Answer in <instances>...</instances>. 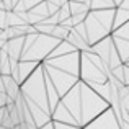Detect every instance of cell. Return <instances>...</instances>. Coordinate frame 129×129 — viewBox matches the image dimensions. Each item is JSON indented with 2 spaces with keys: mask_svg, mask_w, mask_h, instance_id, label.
<instances>
[{
  "mask_svg": "<svg viewBox=\"0 0 129 129\" xmlns=\"http://www.w3.org/2000/svg\"><path fill=\"white\" fill-rule=\"evenodd\" d=\"M88 8L90 10H110L116 8L113 0H90L88 2Z\"/></svg>",
  "mask_w": 129,
  "mask_h": 129,
  "instance_id": "2e32d148",
  "label": "cell"
},
{
  "mask_svg": "<svg viewBox=\"0 0 129 129\" xmlns=\"http://www.w3.org/2000/svg\"><path fill=\"white\" fill-rule=\"evenodd\" d=\"M0 8H2V10H5V8H3V3H2V0H0Z\"/></svg>",
  "mask_w": 129,
  "mask_h": 129,
  "instance_id": "83f0119b",
  "label": "cell"
},
{
  "mask_svg": "<svg viewBox=\"0 0 129 129\" xmlns=\"http://www.w3.org/2000/svg\"><path fill=\"white\" fill-rule=\"evenodd\" d=\"M52 126L54 129H80L77 126H70V124H66V123H57V121H52Z\"/></svg>",
  "mask_w": 129,
  "mask_h": 129,
  "instance_id": "44dd1931",
  "label": "cell"
},
{
  "mask_svg": "<svg viewBox=\"0 0 129 129\" xmlns=\"http://www.w3.org/2000/svg\"><path fill=\"white\" fill-rule=\"evenodd\" d=\"M59 39L51 35H43V33H33V35H25L21 47V56L20 60H33V62H43L51 51L57 46Z\"/></svg>",
  "mask_w": 129,
  "mask_h": 129,
  "instance_id": "5b68a950",
  "label": "cell"
},
{
  "mask_svg": "<svg viewBox=\"0 0 129 129\" xmlns=\"http://www.w3.org/2000/svg\"><path fill=\"white\" fill-rule=\"evenodd\" d=\"M28 15V23L29 25H36V23H41L44 18L49 16V10H47V3L46 0H41L39 3H36L31 10L26 12Z\"/></svg>",
  "mask_w": 129,
  "mask_h": 129,
  "instance_id": "30bf717a",
  "label": "cell"
},
{
  "mask_svg": "<svg viewBox=\"0 0 129 129\" xmlns=\"http://www.w3.org/2000/svg\"><path fill=\"white\" fill-rule=\"evenodd\" d=\"M47 2H51V3H54L56 7H62L64 3H67L69 0H47Z\"/></svg>",
  "mask_w": 129,
  "mask_h": 129,
  "instance_id": "d4e9b609",
  "label": "cell"
},
{
  "mask_svg": "<svg viewBox=\"0 0 129 129\" xmlns=\"http://www.w3.org/2000/svg\"><path fill=\"white\" fill-rule=\"evenodd\" d=\"M67 5H69L70 15H75V13H87L88 10H90L88 5H85V3H82V2H72V0H69Z\"/></svg>",
  "mask_w": 129,
  "mask_h": 129,
  "instance_id": "e0dca14e",
  "label": "cell"
},
{
  "mask_svg": "<svg viewBox=\"0 0 129 129\" xmlns=\"http://www.w3.org/2000/svg\"><path fill=\"white\" fill-rule=\"evenodd\" d=\"M7 105V95L3 91H0V108H3Z\"/></svg>",
  "mask_w": 129,
  "mask_h": 129,
  "instance_id": "cb8c5ba5",
  "label": "cell"
},
{
  "mask_svg": "<svg viewBox=\"0 0 129 129\" xmlns=\"http://www.w3.org/2000/svg\"><path fill=\"white\" fill-rule=\"evenodd\" d=\"M38 64H41V62H33V60H18L16 66L12 67V70H10V77H12V79L20 85L23 80H26L33 74V70L38 67Z\"/></svg>",
  "mask_w": 129,
  "mask_h": 129,
  "instance_id": "9c48e42d",
  "label": "cell"
},
{
  "mask_svg": "<svg viewBox=\"0 0 129 129\" xmlns=\"http://www.w3.org/2000/svg\"><path fill=\"white\" fill-rule=\"evenodd\" d=\"M111 39H113L114 49H116L121 62L127 64L129 62V39H121V38H114V36H111Z\"/></svg>",
  "mask_w": 129,
  "mask_h": 129,
  "instance_id": "7c38bea8",
  "label": "cell"
},
{
  "mask_svg": "<svg viewBox=\"0 0 129 129\" xmlns=\"http://www.w3.org/2000/svg\"><path fill=\"white\" fill-rule=\"evenodd\" d=\"M127 21H129V10L116 7L114 8V15H113V29L124 25V23H127Z\"/></svg>",
  "mask_w": 129,
  "mask_h": 129,
  "instance_id": "5bb4252c",
  "label": "cell"
},
{
  "mask_svg": "<svg viewBox=\"0 0 129 129\" xmlns=\"http://www.w3.org/2000/svg\"><path fill=\"white\" fill-rule=\"evenodd\" d=\"M88 13V12H87ZM87 13H75V15H70V20H72V25H77V23H82L85 20Z\"/></svg>",
  "mask_w": 129,
  "mask_h": 129,
  "instance_id": "ffe728a7",
  "label": "cell"
},
{
  "mask_svg": "<svg viewBox=\"0 0 129 129\" xmlns=\"http://www.w3.org/2000/svg\"><path fill=\"white\" fill-rule=\"evenodd\" d=\"M5 15L7 12L0 8V29H5Z\"/></svg>",
  "mask_w": 129,
  "mask_h": 129,
  "instance_id": "603a6c76",
  "label": "cell"
},
{
  "mask_svg": "<svg viewBox=\"0 0 129 129\" xmlns=\"http://www.w3.org/2000/svg\"><path fill=\"white\" fill-rule=\"evenodd\" d=\"M69 29L67 26H62V25H56L52 28V33H51V36H54V38H57L59 41H64V39L67 38V35H69Z\"/></svg>",
  "mask_w": 129,
  "mask_h": 129,
  "instance_id": "ac0fdd59",
  "label": "cell"
},
{
  "mask_svg": "<svg viewBox=\"0 0 129 129\" xmlns=\"http://www.w3.org/2000/svg\"><path fill=\"white\" fill-rule=\"evenodd\" d=\"M57 16H59V23L62 21V20H66V18H69V16H70L69 5H67V3H64L62 7H59V10H57Z\"/></svg>",
  "mask_w": 129,
  "mask_h": 129,
  "instance_id": "d6986e66",
  "label": "cell"
},
{
  "mask_svg": "<svg viewBox=\"0 0 129 129\" xmlns=\"http://www.w3.org/2000/svg\"><path fill=\"white\" fill-rule=\"evenodd\" d=\"M8 41V36H7V31L5 29H2L0 31V49H2L3 46H5V43Z\"/></svg>",
  "mask_w": 129,
  "mask_h": 129,
  "instance_id": "7402d4cb",
  "label": "cell"
},
{
  "mask_svg": "<svg viewBox=\"0 0 129 129\" xmlns=\"http://www.w3.org/2000/svg\"><path fill=\"white\" fill-rule=\"evenodd\" d=\"M110 72L111 70L106 67V64L90 49L79 52V80L88 87L106 83Z\"/></svg>",
  "mask_w": 129,
  "mask_h": 129,
  "instance_id": "277c9868",
  "label": "cell"
},
{
  "mask_svg": "<svg viewBox=\"0 0 129 129\" xmlns=\"http://www.w3.org/2000/svg\"><path fill=\"white\" fill-rule=\"evenodd\" d=\"M66 41L69 43L70 46L75 47L79 52H80V51H88V49H90V46L87 44V41H85V39H83L80 35H77L74 28H70V29H69V35H67Z\"/></svg>",
  "mask_w": 129,
  "mask_h": 129,
  "instance_id": "4fadbf2b",
  "label": "cell"
},
{
  "mask_svg": "<svg viewBox=\"0 0 129 129\" xmlns=\"http://www.w3.org/2000/svg\"><path fill=\"white\" fill-rule=\"evenodd\" d=\"M16 3H18V0H12V8H13V7L16 5Z\"/></svg>",
  "mask_w": 129,
  "mask_h": 129,
  "instance_id": "4316f807",
  "label": "cell"
},
{
  "mask_svg": "<svg viewBox=\"0 0 129 129\" xmlns=\"http://www.w3.org/2000/svg\"><path fill=\"white\" fill-rule=\"evenodd\" d=\"M108 106V101L96 95L87 83L79 80L69 91H66L59 98L56 108L51 113V121L66 123L82 129Z\"/></svg>",
  "mask_w": 129,
  "mask_h": 129,
  "instance_id": "6da1fadb",
  "label": "cell"
},
{
  "mask_svg": "<svg viewBox=\"0 0 129 129\" xmlns=\"http://www.w3.org/2000/svg\"><path fill=\"white\" fill-rule=\"evenodd\" d=\"M113 15H114V8L88 10L85 20H83L88 46L110 36V33L113 31Z\"/></svg>",
  "mask_w": 129,
  "mask_h": 129,
  "instance_id": "8992f818",
  "label": "cell"
},
{
  "mask_svg": "<svg viewBox=\"0 0 129 129\" xmlns=\"http://www.w3.org/2000/svg\"><path fill=\"white\" fill-rule=\"evenodd\" d=\"M74 51H77L74 46H70L69 43L64 39V41H59L57 43V46L54 47L52 51H51V54L47 57H56V56H64V54H69V52H74ZM46 57V59H47Z\"/></svg>",
  "mask_w": 129,
  "mask_h": 129,
  "instance_id": "9a60e30c",
  "label": "cell"
},
{
  "mask_svg": "<svg viewBox=\"0 0 129 129\" xmlns=\"http://www.w3.org/2000/svg\"><path fill=\"white\" fill-rule=\"evenodd\" d=\"M23 39L25 36H20V38H12L5 43V46L2 47L3 52H7L8 59L13 60H20V56H21V47H23Z\"/></svg>",
  "mask_w": 129,
  "mask_h": 129,
  "instance_id": "8fae6325",
  "label": "cell"
},
{
  "mask_svg": "<svg viewBox=\"0 0 129 129\" xmlns=\"http://www.w3.org/2000/svg\"><path fill=\"white\" fill-rule=\"evenodd\" d=\"M90 51L96 54V56L100 57L105 64H106V67L110 70L123 64V62H121V59H119V56H118V52H116V49H114V44H113L111 36H106V38L96 41L95 44H91Z\"/></svg>",
  "mask_w": 129,
  "mask_h": 129,
  "instance_id": "52a82bcc",
  "label": "cell"
},
{
  "mask_svg": "<svg viewBox=\"0 0 129 129\" xmlns=\"http://www.w3.org/2000/svg\"><path fill=\"white\" fill-rule=\"evenodd\" d=\"M20 95L28 108L36 127H41L51 121V108L47 100L46 80L41 64H38L33 74L20 83Z\"/></svg>",
  "mask_w": 129,
  "mask_h": 129,
  "instance_id": "7a4b0ae2",
  "label": "cell"
},
{
  "mask_svg": "<svg viewBox=\"0 0 129 129\" xmlns=\"http://www.w3.org/2000/svg\"><path fill=\"white\" fill-rule=\"evenodd\" d=\"M119 118L114 114V111L110 106L105 111H101L98 116H95L90 123H87L82 129H121L119 127Z\"/></svg>",
  "mask_w": 129,
  "mask_h": 129,
  "instance_id": "ba28073f",
  "label": "cell"
},
{
  "mask_svg": "<svg viewBox=\"0 0 129 129\" xmlns=\"http://www.w3.org/2000/svg\"><path fill=\"white\" fill-rule=\"evenodd\" d=\"M0 129H5V127H2V126H0Z\"/></svg>",
  "mask_w": 129,
  "mask_h": 129,
  "instance_id": "f1b7e54d",
  "label": "cell"
},
{
  "mask_svg": "<svg viewBox=\"0 0 129 129\" xmlns=\"http://www.w3.org/2000/svg\"><path fill=\"white\" fill-rule=\"evenodd\" d=\"M121 2H123V0H113V3H114V7H118V5H119V3Z\"/></svg>",
  "mask_w": 129,
  "mask_h": 129,
  "instance_id": "484cf974",
  "label": "cell"
},
{
  "mask_svg": "<svg viewBox=\"0 0 129 129\" xmlns=\"http://www.w3.org/2000/svg\"><path fill=\"white\" fill-rule=\"evenodd\" d=\"M41 67L46 79H49L56 88L57 95L62 96L79 82V51L64 56L47 57L41 62Z\"/></svg>",
  "mask_w": 129,
  "mask_h": 129,
  "instance_id": "3957f363",
  "label": "cell"
}]
</instances>
